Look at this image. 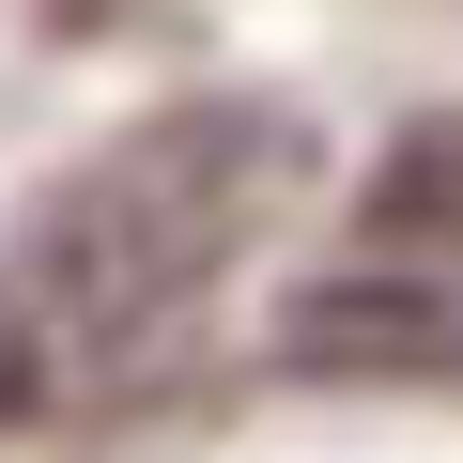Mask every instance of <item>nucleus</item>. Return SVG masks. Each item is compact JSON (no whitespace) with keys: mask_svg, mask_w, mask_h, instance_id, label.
I'll use <instances>...</instances> for the list:
<instances>
[{"mask_svg":"<svg viewBox=\"0 0 463 463\" xmlns=\"http://www.w3.org/2000/svg\"><path fill=\"white\" fill-rule=\"evenodd\" d=\"M309 185V109L279 93H201L78 155L16 232H0V432L78 417L124 386L216 263H248Z\"/></svg>","mask_w":463,"mask_h":463,"instance_id":"obj_1","label":"nucleus"},{"mask_svg":"<svg viewBox=\"0 0 463 463\" xmlns=\"http://www.w3.org/2000/svg\"><path fill=\"white\" fill-rule=\"evenodd\" d=\"M263 355L309 371V386H448V371H463V279H432V263H402V279H386V263L309 279Z\"/></svg>","mask_w":463,"mask_h":463,"instance_id":"obj_2","label":"nucleus"}]
</instances>
